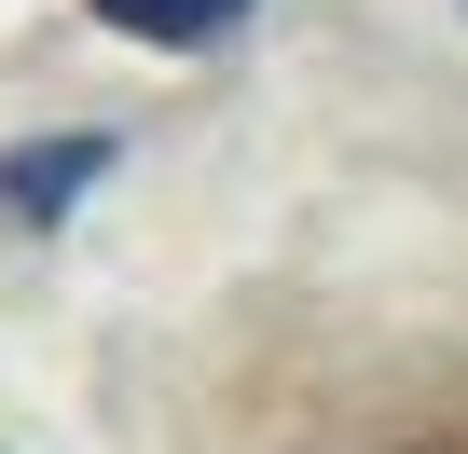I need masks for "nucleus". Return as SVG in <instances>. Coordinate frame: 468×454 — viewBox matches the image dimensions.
<instances>
[{
  "mask_svg": "<svg viewBox=\"0 0 468 454\" xmlns=\"http://www.w3.org/2000/svg\"><path fill=\"white\" fill-rule=\"evenodd\" d=\"M124 165L111 124H69V138H15L0 152V235H69V206Z\"/></svg>",
  "mask_w": 468,
  "mask_h": 454,
  "instance_id": "f257e3e1",
  "label": "nucleus"
},
{
  "mask_svg": "<svg viewBox=\"0 0 468 454\" xmlns=\"http://www.w3.org/2000/svg\"><path fill=\"white\" fill-rule=\"evenodd\" d=\"M83 15H97L111 42H138V56H220L262 0H83Z\"/></svg>",
  "mask_w": 468,
  "mask_h": 454,
  "instance_id": "f03ea898",
  "label": "nucleus"
},
{
  "mask_svg": "<svg viewBox=\"0 0 468 454\" xmlns=\"http://www.w3.org/2000/svg\"><path fill=\"white\" fill-rule=\"evenodd\" d=\"M454 15H468V0H454Z\"/></svg>",
  "mask_w": 468,
  "mask_h": 454,
  "instance_id": "7ed1b4c3",
  "label": "nucleus"
}]
</instances>
